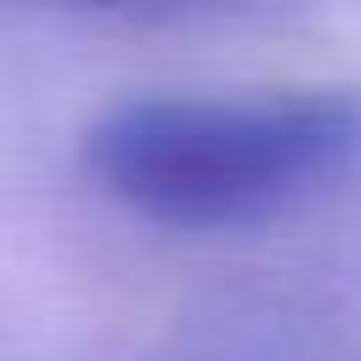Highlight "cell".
<instances>
[{
	"instance_id": "cell-1",
	"label": "cell",
	"mask_w": 361,
	"mask_h": 361,
	"mask_svg": "<svg viewBox=\"0 0 361 361\" xmlns=\"http://www.w3.org/2000/svg\"><path fill=\"white\" fill-rule=\"evenodd\" d=\"M90 180L164 226H243L361 169V96H130L85 130Z\"/></svg>"
}]
</instances>
